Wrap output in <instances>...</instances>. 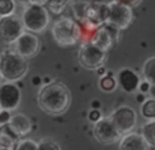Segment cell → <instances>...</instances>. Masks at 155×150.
<instances>
[{"mask_svg":"<svg viewBox=\"0 0 155 150\" xmlns=\"http://www.w3.org/2000/svg\"><path fill=\"white\" fill-rule=\"evenodd\" d=\"M53 40L61 46H71L80 38V26L71 18H60L52 26Z\"/></svg>","mask_w":155,"mask_h":150,"instance_id":"3957f363","label":"cell"},{"mask_svg":"<svg viewBox=\"0 0 155 150\" xmlns=\"http://www.w3.org/2000/svg\"><path fill=\"white\" fill-rule=\"evenodd\" d=\"M8 124H10L11 130H12L18 137H26V135L31 131V121H30V119L27 118L26 115H23V113H16V115L11 116Z\"/></svg>","mask_w":155,"mask_h":150,"instance_id":"2e32d148","label":"cell"},{"mask_svg":"<svg viewBox=\"0 0 155 150\" xmlns=\"http://www.w3.org/2000/svg\"><path fill=\"white\" fill-rule=\"evenodd\" d=\"M38 150H61L60 146L52 139H42L38 143Z\"/></svg>","mask_w":155,"mask_h":150,"instance_id":"d4e9b609","label":"cell"},{"mask_svg":"<svg viewBox=\"0 0 155 150\" xmlns=\"http://www.w3.org/2000/svg\"><path fill=\"white\" fill-rule=\"evenodd\" d=\"M21 102V90L12 82L0 85V105L3 109L12 111Z\"/></svg>","mask_w":155,"mask_h":150,"instance_id":"30bf717a","label":"cell"},{"mask_svg":"<svg viewBox=\"0 0 155 150\" xmlns=\"http://www.w3.org/2000/svg\"><path fill=\"white\" fill-rule=\"evenodd\" d=\"M101 89L104 91H112L113 89L116 87V85H117V80L114 79L113 77H110V75H107V77H104L101 79Z\"/></svg>","mask_w":155,"mask_h":150,"instance_id":"cb8c5ba5","label":"cell"},{"mask_svg":"<svg viewBox=\"0 0 155 150\" xmlns=\"http://www.w3.org/2000/svg\"><path fill=\"white\" fill-rule=\"evenodd\" d=\"M99 119H101V113H99V111H91L90 112V120L91 121H98Z\"/></svg>","mask_w":155,"mask_h":150,"instance_id":"83f0119b","label":"cell"},{"mask_svg":"<svg viewBox=\"0 0 155 150\" xmlns=\"http://www.w3.org/2000/svg\"><path fill=\"white\" fill-rule=\"evenodd\" d=\"M18 135L11 130L10 124H4L0 128V150H12L15 149Z\"/></svg>","mask_w":155,"mask_h":150,"instance_id":"e0dca14e","label":"cell"},{"mask_svg":"<svg viewBox=\"0 0 155 150\" xmlns=\"http://www.w3.org/2000/svg\"><path fill=\"white\" fill-rule=\"evenodd\" d=\"M15 51L23 57H33L40 51V40L31 32H23V34L15 41Z\"/></svg>","mask_w":155,"mask_h":150,"instance_id":"8fae6325","label":"cell"},{"mask_svg":"<svg viewBox=\"0 0 155 150\" xmlns=\"http://www.w3.org/2000/svg\"><path fill=\"white\" fill-rule=\"evenodd\" d=\"M25 25L16 15L0 16V40L5 44H12L23 34Z\"/></svg>","mask_w":155,"mask_h":150,"instance_id":"52a82bcc","label":"cell"},{"mask_svg":"<svg viewBox=\"0 0 155 150\" xmlns=\"http://www.w3.org/2000/svg\"><path fill=\"white\" fill-rule=\"evenodd\" d=\"M116 2H120V3H123V4L129 5V7H136L142 0H116Z\"/></svg>","mask_w":155,"mask_h":150,"instance_id":"4316f807","label":"cell"},{"mask_svg":"<svg viewBox=\"0 0 155 150\" xmlns=\"http://www.w3.org/2000/svg\"><path fill=\"white\" fill-rule=\"evenodd\" d=\"M48 0H29V4H38V5H46Z\"/></svg>","mask_w":155,"mask_h":150,"instance_id":"f546056e","label":"cell"},{"mask_svg":"<svg viewBox=\"0 0 155 150\" xmlns=\"http://www.w3.org/2000/svg\"><path fill=\"white\" fill-rule=\"evenodd\" d=\"M148 93H150L151 98H155V85H151L150 86V90H148Z\"/></svg>","mask_w":155,"mask_h":150,"instance_id":"4dcf8cb0","label":"cell"},{"mask_svg":"<svg viewBox=\"0 0 155 150\" xmlns=\"http://www.w3.org/2000/svg\"><path fill=\"white\" fill-rule=\"evenodd\" d=\"M94 137L98 142L104 145H110V143L117 142L118 139L123 138V134L118 131L116 124L109 118H101L94 124Z\"/></svg>","mask_w":155,"mask_h":150,"instance_id":"ba28073f","label":"cell"},{"mask_svg":"<svg viewBox=\"0 0 155 150\" xmlns=\"http://www.w3.org/2000/svg\"><path fill=\"white\" fill-rule=\"evenodd\" d=\"M79 62L83 67L88 68V70H97L105 63L106 59V51L94 44L93 41L88 43H83L79 49Z\"/></svg>","mask_w":155,"mask_h":150,"instance_id":"5b68a950","label":"cell"},{"mask_svg":"<svg viewBox=\"0 0 155 150\" xmlns=\"http://www.w3.org/2000/svg\"><path fill=\"white\" fill-rule=\"evenodd\" d=\"M142 135L151 148H155V120H150L142 127Z\"/></svg>","mask_w":155,"mask_h":150,"instance_id":"ac0fdd59","label":"cell"},{"mask_svg":"<svg viewBox=\"0 0 155 150\" xmlns=\"http://www.w3.org/2000/svg\"><path fill=\"white\" fill-rule=\"evenodd\" d=\"M2 78H3V75H2V73H0V79H2Z\"/></svg>","mask_w":155,"mask_h":150,"instance_id":"d6a6232c","label":"cell"},{"mask_svg":"<svg viewBox=\"0 0 155 150\" xmlns=\"http://www.w3.org/2000/svg\"><path fill=\"white\" fill-rule=\"evenodd\" d=\"M143 75H144L146 80H148L151 85H155V56L147 59V62L144 63Z\"/></svg>","mask_w":155,"mask_h":150,"instance_id":"d6986e66","label":"cell"},{"mask_svg":"<svg viewBox=\"0 0 155 150\" xmlns=\"http://www.w3.org/2000/svg\"><path fill=\"white\" fill-rule=\"evenodd\" d=\"M117 37H118V29L105 23L98 27V30H97L95 36L93 38V43L107 52L113 46V44L117 41Z\"/></svg>","mask_w":155,"mask_h":150,"instance_id":"4fadbf2b","label":"cell"},{"mask_svg":"<svg viewBox=\"0 0 155 150\" xmlns=\"http://www.w3.org/2000/svg\"><path fill=\"white\" fill-rule=\"evenodd\" d=\"M10 119H11V116L8 115V111L2 109V112H0V124H7L10 121Z\"/></svg>","mask_w":155,"mask_h":150,"instance_id":"484cf974","label":"cell"},{"mask_svg":"<svg viewBox=\"0 0 155 150\" xmlns=\"http://www.w3.org/2000/svg\"><path fill=\"white\" fill-rule=\"evenodd\" d=\"M107 12H109V4L107 3L101 2V0H94V2L88 3L86 22L99 27L106 23Z\"/></svg>","mask_w":155,"mask_h":150,"instance_id":"7c38bea8","label":"cell"},{"mask_svg":"<svg viewBox=\"0 0 155 150\" xmlns=\"http://www.w3.org/2000/svg\"><path fill=\"white\" fill-rule=\"evenodd\" d=\"M110 119L113 120V123L116 124V127L123 135L131 132L136 127L137 123V115L135 109H132L131 107H125V105L118 107L116 111H113Z\"/></svg>","mask_w":155,"mask_h":150,"instance_id":"9c48e42d","label":"cell"},{"mask_svg":"<svg viewBox=\"0 0 155 150\" xmlns=\"http://www.w3.org/2000/svg\"><path fill=\"white\" fill-rule=\"evenodd\" d=\"M15 11V0H0V16L12 15Z\"/></svg>","mask_w":155,"mask_h":150,"instance_id":"7402d4cb","label":"cell"},{"mask_svg":"<svg viewBox=\"0 0 155 150\" xmlns=\"http://www.w3.org/2000/svg\"><path fill=\"white\" fill-rule=\"evenodd\" d=\"M25 29L31 33H42L49 26V12L45 5L27 4L22 15Z\"/></svg>","mask_w":155,"mask_h":150,"instance_id":"277c9868","label":"cell"},{"mask_svg":"<svg viewBox=\"0 0 155 150\" xmlns=\"http://www.w3.org/2000/svg\"><path fill=\"white\" fill-rule=\"evenodd\" d=\"M15 3H19V4L27 5V4H29V0H15Z\"/></svg>","mask_w":155,"mask_h":150,"instance_id":"1f68e13d","label":"cell"},{"mask_svg":"<svg viewBox=\"0 0 155 150\" xmlns=\"http://www.w3.org/2000/svg\"><path fill=\"white\" fill-rule=\"evenodd\" d=\"M142 115L148 120H155V98L146 100L142 105Z\"/></svg>","mask_w":155,"mask_h":150,"instance_id":"ffe728a7","label":"cell"},{"mask_svg":"<svg viewBox=\"0 0 155 150\" xmlns=\"http://www.w3.org/2000/svg\"><path fill=\"white\" fill-rule=\"evenodd\" d=\"M26 57L19 55L16 51L5 49L0 55V73L7 82H16L27 73Z\"/></svg>","mask_w":155,"mask_h":150,"instance_id":"7a4b0ae2","label":"cell"},{"mask_svg":"<svg viewBox=\"0 0 155 150\" xmlns=\"http://www.w3.org/2000/svg\"><path fill=\"white\" fill-rule=\"evenodd\" d=\"M14 150H38V143L33 139H22L16 142Z\"/></svg>","mask_w":155,"mask_h":150,"instance_id":"603a6c76","label":"cell"},{"mask_svg":"<svg viewBox=\"0 0 155 150\" xmlns=\"http://www.w3.org/2000/svg\"><path fill=\"white\" fill-rule=\"evenodd\" d=\"M37 101L44 112L52 116H59L68 109L71 94L68 87L61 82H51L41 87Z\"/></svg>","mask_w":155,"mask_h":150,"instance_id":"6da1fadb","label":"cell"},{"mask_svg":"<svg viewBox=\"0 0 155 150\" xmlns=\"http://www.w3.org/2000/svg\"><path fill=\"white\" fill-rule=\"evenodd\" d=\"M132 19H134L132 7L123 4L120 2H116V0L109 3V12H107L106 21L107 25H110V26L116 27L118 30H124L131 25Z\"/></svg>","mask_w":155,"mask_h":150,"instance_id":"8992f818","label":"cell"},{"mask_svg":"<svg viewBox=\"0 0 155 150\" xmlns=\"http://www.w3.org/2000/svg\"><path fill=\"white\" fill-rule=\"evenodd\" d=\"M117 83L127 93H135L140 86V78L131 68H123L117 74Z\"/></svg>","mask_w":155,"mask_h":150,"instance_id":"5bb4252c","label":"cell"},{"mask_svg":"<svg viewBox=\"0 0 155 150\" xmlns=\"http://www.w3.org/2000/svg\"><path fill=\"white\" fill-rule=\"evenodd\" d=\"M71 0H48L46 3V7L54 14H60L65 7L68 5Z\"/></svg>","mask_w":155,"mask_h":150,"instance_id":"44dd1931","label":"cell"},{"mask_svg":"<svg viewBox=\"0 0 155 150\" xmlns=\"http://www.w3.org/2000/svg\"><path fill=\"white\" fill-rule=\"evenodd\" d=\"M150 86H151V83L148 82V80H146V82H140V86H139V89L144 93V91H148L150 90Z\"/></svg>","mask_w":155,"mask_h":150,"instance_id":"f1b7e54d","label":"cell"},{"mask_svg":"<svg viewBox=\"0 0 155 150\" xmlns=\"http://www.w3.org/2000/svg\"><path fill=\"white\" fill-rule=\"evenodd\" d=\"M151 146L147 143L142 134L136 132H128L120 139V150H150Z\"/></svg>","mask_w":155,"mask_h":150,"instance_id":"9a60e30c","label":"cell"},{"mask_svg":"<svg viewBox=\"0 0 155 150\" xmlns=\"http://www.w3.org/2000/svg\"><path fill=\"white\" fill-rule=\"evenodd\" d=\"M2 109H3V108H2V105H0V112H2Z\"/></svg>","mask_w":155,"mask_h":150,"instance_id":"836d02e7","label":"cell"}]
</instances>
